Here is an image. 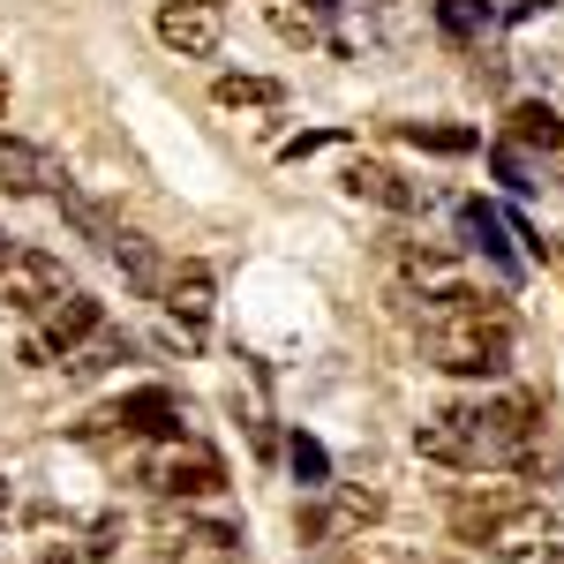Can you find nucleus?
<instances>
[{"mask_svg": "<svg viewBox=\"0 0 564 564\" xmlns=\"http://www.w3.org/2000/svg\"><path fill=\"white\" fill-rule=\"evenodd\" d=\"M339 564H422L414 550H391V542H369V534H347L339 542Z\"/></svg>", "mask_w": 564, "mask_h": 564, "instance_id": "6ab92c4d", "label": "nucleus"}, {"mask_svg": "<svg viewBox=\"0 0 564 564\" xmlns=\"http://www.w3.org/2000/svg\"><path fill=\"white\" fill-rule=\"evenodd\" d=\"M135 475L151 481L159 497H181V505H204V497H218L226 489V459H218L212 444H188V436H174L159 459H135Z\"/></svg>", "mask_w": 564, "mask_h": 564, "instance_id": "f03ea898", "label": "nucleus"}, {"mask_svg": "<svg viewBox=\"0 0 564 564\" xmlns=\"http://www.w3.org/2000/svg\"><path fill=\"white\" fill-rule=\"evenodd\" d=\"M527 497L520 489H505V481H467V489H452V505H444V520H452V534L467 542V550H489V534L520 512Z\"/></svg>", "mask_w": 564, "mask_h": 564, "instance_id": "39448f33", "label": "nucleus"}, {"mask_svg": "<svg viewBox=\"0 0 564 564\" xmlns=\"http://www.w3.org/2000/svg\"><path fill=\"white\" fill-rule=\"evenodd\" d=\"M98 430H121V436H166L174 444L181 436V399L166 384H143V391H129V399H113L106 414H90L76 436H98Z\"/></svg>", "mask_w": 564, "mask_h": 564, "instance_id": "7ed1b4c3", "label": "nucleus"}, {"mask_svg": "<svg viewBox=\"0 0 564 564\" xmlns=\"http://www.w3.org/2000/svg\"><path fill=\"white\" fill-rule=\"evenodd\" d=\"M286 452H294V475H302L308 489H332V459H324V444H316V436H294Z\"/></svg>", "mask_w": 564, "mask_h": 564, "instance_id": "aec40b11", "label": "nucleus"}, {"mask_svg": "<svg viewBox=\"0 0 564 564\" xmlns=\"http://www.w3.org/2000/svg\"><path fill=\"white\" fill-rule=\"evenodd\" d=\"M121 534H129V527L113 520V512H106V520H90V557H113V550H121Z\"/></svg>", "mask_w": 564, "mask_h": 564, "instance_id": "4be33fe9", "label": "nucleus"}, {"mask_svg": "<svg viewBox=\"0 0 564 564\" xmlns=\"http://www.w3.org/2000/svg\"><path fill=\"white\" fill-rule=\"evenodd\" d=\"M436 23H444V39H475L489 23V0H436Z\"/></svg>", "mask_w": 564, "mask_h": 564, "instance_id": "a211bd4d", "label": "nucleus"}, {"mask_svg": "<svg viewBox=\"0 0 564 564\" xmlns=\"http://www.w3.org/2000/svg\"><path fill=\"white\" fill-rule=\"evenodd\" d=\"M422 354H430L444 377H505L512 369V354H520V339H512V316L497 302H467V308H436V316H422Z\"/></svg>", "mask_w": 564, "mask_h": 564, "instance_id": "f257e3e1", "label": "nucleus"}, {"mask_svg": "<svg viewBox=\"0 0 564 564\" xmlns=\"http://www.w3.org/2000/svg\"><path fill=\"white\" fill-rule=\"evenodd\" d=\"M0 121H8V76H0Z\"/></svg>", "mask_w": 564, "mask_h": 564, "instance_id": "5701e85b", "label": "nucleus"}, {"mask_svg": "<svg viewBox=\"0 0 564 564\" xmlns=\"http://www.w3.org/2000/svg\"><path fill=\"white\" fill-rule=\"evenodd\" d=\"M61 286H68V271H61V257H53V249H31V241H23V249H8V257H0V308L39 316Z\"/></svg>", "mask_w": 564, "mask_h": 564, "instance_id": "20e7f679", "label": "nucleus"}, {"mask_svg": "<svg viewBox=\"0 0 564 564\" xmlns=\"http://www.w3.org/2000/svg\"><path fill=\"white\" fill-rule=\"evenodd\" d=\"M347 196H361V204H377V212H391V218H406L414 204H422V196L391 174V166H377V159H354L347 166Z\"/></svg>", "mask_w": 564, "mask_h": 564, "instance_id": "f8f14e48", "label": "nucleus"}, {"mask_svg": "<svg viewBox=\"0 0 564 564\" xmlns=\"http://www.w3.org/2000/svg\"><path fill=\"white\" fill-rule=\"evenodd\" d=\"M212 98L226 106V113H241V106H279L286 90H279V76H218Z\"/></svg>", "mask_w": 564, "mask_h": 564, "instance_id": "dca6fc26", "label": "nucleus"}, {"mask_svg": "<svg viewBox=\"0 0 564 564\" xmlns=\"http://www.w3.org/2000/svg\"><path fill=\"white\" fill-rule=\"evenodd\" d=\"M406 143H422V151H475V135H467V129H422V121L406 129Z\"/></svg>", "mask_w": 564, "mask_h": 564, "instance_id": "412c9836", "label": "nucleus"}, {"mask_svg": "<svg viewBox=\"0 0 564 564\" xmlns=\"http://www.w3.org/2000/svg\"><path fill=\"white\" fill-rule=\"evenodd\" d=\"M129 354H135V347H129V332H106V324H98L84 347L61 354V361H68V377L84 384V377H106V369H113V361H129Z\"/></svg>", "mask_w": 564, "mask_h": 564, "instance_id": "4468645a", "label": "nucleus"}, {"mask_svg": "<svg viewBox=\"0 0 564 564\" xmlns=\"http://www.w3.org/2000/svg\"><path fill=\"white\" fill-rule=\"evenodd\" d=\"M98 324H106V308L90 302V294H76V286H61V294L39 308V347L45 354H76Z\"/></svg>", "mask_w": 564, "mask_h": 564, "instance_id": "1a4fd4ad", "label": "nucleus"}, {"mask_svg": "<svg viewBox=\"0 0 564 564\" xmlns=\"http://www.w3.org/2000/svg\"><path fill=\"white\" fill-rule=\"evenodd\" d=\"M263 23L279 31L286 45H316L324 23H316V0H263Z\"/></svg>", "mask_w": 564, "mask_h": 564, "instance_id": "2eb2a0df", "label": "nucleus"}, {"mask_svg": "<svg viewBox=\"0 0 564 564\" xmlns=\"http://www.w3.org/2000/svg\"><path fill=\"white\" fill-rule=\"evenodd\" d=\"M0 257H8V241H0Z\"/></svg>", "mask_w": 564, "mask_h": 564, "instance_id": "393cba45", "label": "nucleus"}, {"mask_svg": "<svg viewBox=\"0 0 564 564\" xmlns=\"http://www.w3.org/2000/svg\"><path fill=\"white\" fill-rule=\"evenodd\" d=\"M159 302H166V316L181 324V339L196 347V339H204V324H212V308H218L212 263H174V271H166V286H159Z\"/></svg>", "mask_w": 564, "mask_h": 564, "instance_id": "0eeeda50", "label": "nucleus"}, {"mask_svg": "<svg viewBox=\"0 0 564 564\" xmlns=\"http://www.w3.org/2000/svg\"><path fill=\"white\" fill-rule=\"evenodd\" d=\"M512 143H534V151H557L564 143V121L542 106V98H527V106H512Z\"/></svg>", "mask_w": 564, "mask_h": 564, "instance_id": "f3484780", "label": "nucleus"}, {"mask_svg": "<svg viewBox=\"0 0 564 564\" xmlns=\"http://www.w3.org/2000/svg\"><path fill=\"white\" fill-rule=\"evenodd\" d=\"M414 452L436 459V467H459V475H481L475 459V422H467V406H436L414 422Z\"/></svg>", "mask_w": 564, "mask_h": 564, "instance_id": "6e6552de", "label": "nucleus"}, {"mask_svg": "<svg viewBox=\"0 0 564 564\" xmlns=\"http://www.w3.org/2000/svg\"><path fill=\"white\" fill-rule=\"evenodd\" d=\"M0 512H8V481H0Z\"/></svg>", "mask_w": 564, "mask_h": 564, "instance_id": "b1692460", "label": "nucleus"}, {"mask_svg": "<svg viewBox=\"0 0 564 564\" xmlns=\"http://www.w3.org/2000/svg\"><path fill=\"white\" fill-rule=\"evenodd\" d=\"M53 159H45L39 143H23V135H0V196H45L53 188Z\"/></svg>", "mask_w": 564, "mask_h": 564, "instance_id": "9d476101", "label": "nucleus"}, {"mask_svg": "<svg viewBox=\"0 0 564 564\" xmlns=\"http://www.w3.org/2000/svg\"><path fill=\"white\" fill-rule=\"evenodd\" d=\"M241 534L218 520H196V512H166L159 520V557H204V550H234Z\"/></svg>", "mask_w": 564, "mask_h": 564, "instance_id": "9b49d317", "label": "nucleus"}, {"mask_svg": "<svg viewBox=\"0 0 564 564\" xmlns=\"http://www.w3.org/2000/svg\"><path fill=\"white\" fill-rule=\"evenodd\" d=\"M106 249H113V263L135 279V294H159V286H166V263H159V249H151L143 234H121V226H113V241H106Z\"/></svg>", "mask_w": 564, "mask_h": 564, "instance_id": "ddd939ff", "label": "nucleus"}, {"mask_svg": "<svg viewBox=\"0 0 564 564\" xmlns=\"http://www.w3.org/2000/svg\"><path fill=\"white\" fill-rule=\"evenodd\" d=\"M218 39H226L218 0H166V8H159V45L181 53V61H212Z\"/></svg>", "mask_w": 564, "mask_h": 564, "instance_id": "423d86ee", "label": "nucleus"}]
</instances>
